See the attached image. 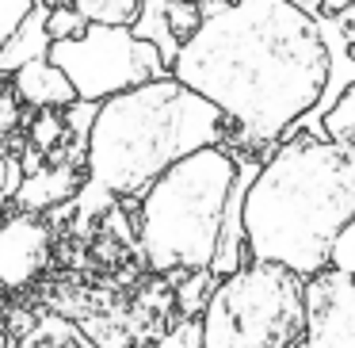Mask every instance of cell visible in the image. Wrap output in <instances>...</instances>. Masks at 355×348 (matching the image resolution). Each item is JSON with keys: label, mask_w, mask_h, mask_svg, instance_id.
Wrapping results in <instances>:
<instances>
[{"label": "cell", "mask_w": 355, "mask_h": 348, "mask_svg": "<svg viewBox=\"0 0 355 348\" xmlns=\"http://www.w3.org/2000/svg\"><path fill=\"white\" fill-rule=\"evenodd\" d=\"M172 77L222 111L233 154H271L317 111L329 85L321 19L294 0H233L202 16Z\"/></svg>", "instance_id": "obj_1"}, {"label": "cell", "mask_w": 355, "mask_h": 348, "mask_svg": "<svg viewBox=\"0 0 355 348\" xmlns=\"http://www.w3.org/2000/svg\"><path fill=\"white\" fill-rule=\"evenodd\" d=\"M355 218V146L291 134L260 161L245 192L248 260L309 279L329 268L332 238Z\"/></svg>", "instance_id": "obj_2"}, {"label": "cell", "mask_w": 355, "mask_h": 348, "mask_svg": "<svg viewBox=\"0 0 355 348\" xmlns=\"http://www.w3.org/2000/svg\"><path fill=\"white\" fill-rule=\"evenodd\" d=\"M225 142L230 126L222 111L164 73L96 108L85 142V176L111 199H141L176 161Z\"/></svg>", "instance_id": "obj_3"}, {"label": "cell", "mask_w": 355, "mask_h": 348, "mask_svg": "<svg viewBox=\"0 0 355 348\" xmlns=\"http://www.w3.org/2000/svg\"><path fill=\"white\" fill-rule=\"evenodd\" d=\"M241 157L207 146L176 161L138 199V249L157 276H187L214 264Z\"/></svg>", "instance_id": "obj_4"}, {"label": "cell", "mask_w": 355, "mask_h": 348, "mask_svg": "<svg viewBox=\"0 0 355 348\" xmlns=\"http://www.w3.org/2000/svg\"><path fill=\"white\" fill-rule=\"evenodd\" d=\"M306 329V279L248 260L214 283L199 314L202 348H298Z\"/></svg>", "instance_id": "obj_5"}, {"label": "cell", "mask_w": 355, "mask_h": 348, "mask_svg": "<svg viewBox=\"0 0 355 348\" xmlns=\"http://www.w3.org/2000/svg\"><path fill=\"white\" fill-rule=\"evenodd\" d=\"M46 62L69 77L77 100L85 103H103L111 96L126 92V88L149 85V81L168 73L157 47L141 42L130 27H103V24H88L80 39L50 42Z\"/></svg>", "instance_id": "obj_6"}, {"label": "cell", "mask_w": 355, "mask_h": 348, "mask_svg": "<svg viewBox=\"0 0 355 348\" xmlns=\"http://www.w3.org/2000/svg\"><path fill=\"white\" fill-rule=\"evenodd\" d=\"M298 348H355V276L324 268L306 279V329Z\"/></svg>", "instance_id": "obj_7"}, {"label": "cell", "mask_w": 355, "mask_h": 348, "mask_svg": "<svg viewBox=\"0 0 355 348\" xmlns=\"http://www.w3.org/2000/svg\"><path fill=\"white\" fill-rule=\"evenodd\" d=\"M54 256V233L42 215H16L0 218V287L4 291H24L42 272L50 268Z\"/></svg>", "instance_id": "obj_8"}, {"label": "cell", "mask_w": 355, "mask_h": 348, "mask_svg": "<svg viewBox=\"0 0 355 348\" xmlns=\"http://www.w3.org/2000/svg\"><path fill=\"white\" fill-rule=\"evenodd\" d=\"M85 165L73 161H54V165H39V169L24 172L16 188V207L27 210V215H46L50 207H62V203H73L77 192L85 188Z\"/></svg>", "instance_id": "obj_9"}, {"label": "cell", "mask_w": 355, "mask_h": 348, "mask_svg": "<svg viewBox=\"0 0 355 348\" xmlns=\"http://www.w3.org/2000/svg\"><path fill=\"white\" fill-rule=\"evenodd\" d=\"M12 96L35 111H65L69 103H77L69 77L58 65H50L46 58L27 62L19 73H12Z\"/></svg>", "instance_id": "obj_10"}, {"label": "cell", "mask_w": 355, "mask_h": 348, "mask_svg": "<svg viewBox=\"0 0 355 348\" xmlns=\"http://www.w3.org/2000/svg\"><path fill=\"white\" fill-rule=\"evenodd\" d=\"M50 54V35H46V8L35 4L31 16L19 24V31L8 39V47L0 50V77L19 73L27 62H39Z\"/></svg>", "instance_id": "obj_11"}, {"label": "cell", "mask_w": 355, "mask_h": 348, "mask_svg": "<svg viewBox=\"0 0 355 348\" xmlns=\"http://www.w3.org/2000/svg\"><path fill=\"white\" fill-rule=\"evenodd\" d=\"M130 31L138 35L141 42L157 47L161 62L168 65V73H172V62H176V54H180V39L168 27V0H141V8H138V16H134Z\"/></svg>", "instance_id": "obj_12"}, {"label": "cell", "mask_w": 355, "mask_h": 348, "mask_svg": "<svg viewBox=\"0 0 355 348\" xmlns=\"http://www.w3.org/2000/svg\"><path fill=\"white\" fill-rule=\"evenodd\" d=\"M16 348H100V345L88 337V329H80L69 317L42 314V317H35V325L16 340Z\"/></svg>", "instance_id": "obj_13"}, {"label": "cell", "mask_w": 355, "mask_h": 348, "mask_svg": "<svg viewBox=\"0 0 355 348\" xmlns=\"http://www.w3.org/2000/svg\"><path fill=\"white\" fill-rule=\"evenodd\" d=\"M317 131H321V138L355 146V85H347L344 92L336 96V103H332V108L321 115Z\"/></svg>", "instance_id": "obj_14"}, {"label": "cell", "mask_w": 355, "mask_h": 348, "mask_svg": "<svg viewBox=\"0 0 355 348\" xmlns=\"http://www.w3.org/2000/svg\"><path fill=\"white\" fill-rule=\"evenodd\" d=\"M69 4L85 16V24L103 27H130L141 8V0H69Z\"/></svg>", "instance_id": "obj_15"}, {"label": "cell", "mask_w": 355, "mask_h": 348, "mask_svg": "<svg viewBox=\"0 0 355 348\" xmlns=\"http://www.w3.org/2000/svg\"><path fill=\"white\" fill-rule=\"evenodd\" d=\"M214 283H218V276L210 268L180 276V283H176V306H180V314H184L187 322H199V314H202V306H207Z\"/></svg>", "instance_id": "obj_16"}, {"label": "cell", "mask_w": 355, "mask_h": 348, "mask_svg": "<svg viewBox=\"0 0 355 348\" xmlns=\"http://www.w3.org/2000/svg\"><path fill=\"white\" fill-rule=\"evenodd\" d=\"M62 142H73L62 111H35V119H31V149H39V154H54V149H62Z\"/></svg>", "instance_id": "obj_17"}, {"label": "cell", "mask_w": 355, "mask_h": 348, "mask_svg": "<svg viewBox=\"0 0 355 348\" xmlns=\"http://www.w3.org/2000/svg\"><path fill=\"white\" fill-rule=\"evenodd\" d=\"M85 16H80L73 4H65V8H50L46 12V35L50 42H65V39H80L85 35Z\"/></svg>", "instance_id": "obj_18"}, {"label": "cell", "mask_w": 355, "mask_h": 348, "mask_svg": "<svg viewBox=\"0 0 355 348\" xmlns=\"http://www.w3.org/2000/svg\"><path fill=\"white\" fill-rule=\"evenodd\" d=\"M329 268H332V272H340V276H355V218L336 233V238H332Z\"/></svg>", "instance_id": "obj_19"}, {"label": "cell", "mask_w": 355, "mask_h": 348, "mask_svg": "<svg viewBox=\"0 0 355 348\" xmlns=\"http://www.w3.org/2000/svg\"><path fill=\"white\" fill-rule=\"evenodd\" d=\"M35 0H0V50L8 47V39L19 31L27 16H31Z\"/></svg>", "instance_id": "obj_20"}, {"label": "cell", "mask_w": 355, "mask_h": 348, "mask_svg": "<svg viewBox=\"0 0 355 348\" xmlns=\"http://www.w3.org/2000/svg\"><path fill=\"white\" fill-rule=\"evenodd\" d=\"M149 348H202L199 345V322H180L176 329H168L161 340H153Z\"/></svg>", "instance_id": "obj_21"}, {"label": "cell", "mask_w": 355, "mask_h": 348, "mask_svg": "<svg viewBox=\"0 0 355 348\" xmlns=\"http://www.w3.org/2000/svg\"><path fill=\"white\" fill-rule=\"evenodd\" d=\"M19 119H24V103H19L12 92H0V142L16 131Z\"/></svg>", "instance_id": "obj_22"}, {"label": "cell", "mask_w": 355, "mask_h": 348, "mask_svg": "<svg viewBox=\"0 0 355 348\" xmlns=\"http://www.w3.org/2000/svg\"><path fill=\"white\" fill-rule=\"evenodd\" d=\"M225 4H233V0H199V12L202 16H214V12H222ZM294 4H302L306 12H317V0H294Z\"/></svg>", "instance_id": "obj_23"}, {"label": "cell", "mask_w": 355, "mask_h": 348, "mask_svg": "<svg viewBox=\"0 0 355 348\" xmlns=\"http://www.w3.org/2000/svg\"><path fill=\"white\" fill-rule=\"evenodd\" d=\"M355 0H317V12L313 16H324V19H336L340 12H347Z\"/></svg>", "instance_id": "obj_24"}, {"label": "cell", "mask_w": 355, "mask_h": 348, "mask_svg": "<svg viewBox=\"0 0 355 348\" xmlns=\"http://www.w3.org/2000/svg\"><path fill=\"white\" fill-rule=\"evenodd\" d=\"M35 4H42V8H65V4H69V0H35Z\"/></svg>", "instance_id": "obj_25"}, {"label": "cell", "mask_w": 355, "mask_h": 348, "mask_svg": "<svg viewBox=\"0 0 355 348\" xmlns=\"http://www.w3.org/2000/svg\"><path fill=\"white\" fill-rule=\"evenodd\" d=\"M0 348H8V329L0 325Z\"/></svg>", "instance_id": "obj_26"}, {"label": "cell", "mask_w": 355, "mask_h": 348, "mask_svg": "<svg viewBox=\"0 0 355 348\" xmlns=\"http://www.w3.org/2000/svg\"><path fill=\"white\" fill-rule=\"evenodd\" d=\"M0 92H8V88H4V77H0Z\"/></svg>", "instance_id": "obj_27"}]
</instances>
